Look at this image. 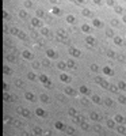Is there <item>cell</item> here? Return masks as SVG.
<instances>
[{
    "instance_id": "52a82bcc",
    "label": "cell",
    "mask_w": 126,
    "mask_h": 136,
    "mask_svg": "<svg viewBox=\"0 0 126 136\" xmlns=\"http://www.w3.org/2000/svg\"><path fill=\"white\" fill-rule=\"evenodd\" d=\"M35 114H37V117H45L46 112H45V109H42L41 106H39V108L35 109Z\"/></svg>"
},
{
    "instance_id": "7402d4cb",
    "label": "cell",
    "mask_w": 126,
    "mask_h": 136,
    "mask_svg": "<svg viewBox=\"0 0 126 136\" xmlns=\"http://www.w3.org/2000/svg\"><path fill=\"white\" fill-rule=\"evenodd\" d=\"M3 99H4V101H7V102H11V97H10L8 94H4Z\"/></svg>"
},
{
    "instance_id": "83f0119b",
    "label": "cell",
    "mask_w": 126,
    "mask_h": 136,
    "mask_svg": "<svg viewBox=\"0 0 126 136\" xmlns=\"http://www.w3.org/2000/svg\"><path fill=\"white\" fill-rule=\"evenodd\" d=\"M4 121H6V122H11V117H10V116H7V119L4 120Z\"/></svg>"
},
{
    "instance_id": "8fae6325",
    "label": "cell",
    "mask_w": 126,
    "mask_h": 136,
    "mask_svg": "<svg viewBox=\"0 0 126 136\" xmlns=\"http://www.w3.org/2000/svg\"><path fill=\"white\" fill-rule=\"evenodd\" d=\"M24 98L27 99V101H31V102L35 101V97H34L33 93H26V94H24Z\"/></svg>"
},
{
    "instance_id": "ffe728a7",
    "label": "cell",
    "mask_w": 126,
    "mask_h": 136,
    "mask_svg": "<svg viewBox=\"0 0 126 136\" xmlns=\"http://www.w3.org/2000/svg\"><path fill=\"white\" fill-rule=\"evenodd\" d=\"M118 101L121 102V103H125V105H126V97H123V95H119Z\"/></svg>"
},
{
    "instance_id": "5bb4252c",
    "label": "cell",
    "mask_w": 126,
    "mask_h": 136,
    "mask_svg": "<svg viewBox=\"0 0 126 136\" xmlns=\"http://www.w3.org/2000/svg\"><path fill=\"white\" fill-rule=\"evenodd\" d=\"M80 125H82V129H83V131H89V129H91V127H89L85 121H82V122H80Z\"/></svg>"
},
{
    "instance_id": "cb8c5ba5",
    "label": "cell",
    "mask_w": 126,
    "mask_h": 136,
    "mask_svg": "<svg viewBox=\"0 0 126 136\" xmlns=\"http://www.w3.org/2000/svg\"><path fill=\"white\" fill-rule=\"evenodd\" d=\"M60 79H62V80H64V82H68V80H69V79L67 78L65 75H61V76H60Z\"/></svg>"
},
{
    "instance_id": "f1b7e54d",
    "label": "cell",
    "mask_w": 126,
    "mask_h": 136,
    "mask_svg": "<svg viewBox=\"0 0 126 136\" xmlns=\"http://www.w3.org/2000/svg\"><path fill=\"white\" fill-rule=\"evenodd\" d=\"M22 136H30V135H29V133H27V132H26V131H24V132H23V133H22Z\"/></svg>"
},
{
    "instance_id": "5b68a950",
    "label": "cell",
    "mask_w": 126,
    "mask_h": 136,
    "mask_svg": "<svg viewBox=\"0 0 126 136\" xmlns=\"http://www.w3.org/2000/svg\"><path fill=\"white\" fill-rule=\"evenodd\" d=\"M114 120H115L117 124H125L126 122V117H123L122 114H115L114 116Z\"/></svg>"
},
{
    "instance_id": "d4e9b609",
    "label": "cell",
    "mask_w": 126,
    "mask_h": 136,
    "mask_svg": "<svg viewBox=\"0 0 126 136\" xmlns=\"http://www.w3.org/2000/svg\"><path fill=\"white\" fill-rule=\"evenodd\" d=\"M103 71H104V74H107V75H111V71H110L109 68H104Z\"/></svg>"
},
{
    "instance_id": "603a6c76",
    "label": "cell",
    "mask_w": 126,
    "mask_h": 136,
    "mask_svg": "<svg viewBox=\"0 0 126 136\" xmlns=\"http://www.w3.org/2000/svg\"><path fill=\"white\" fill-rule=\"evenodd\" d=\"M82 103H83V105L85 106V108L88 106V101H87V99H85V98H83V99H82Z\"/></svg>"
},
{
    "instance_id": "e0dca14e",
    "label": "cell",
    "mask_w": 126,
    "mask_h": 136,
    "mask_svg": "<svg viewBox=\"0 0 126 136\" xmlns=\"http://www.w3.org/2000/svg\"><path fill=\"white\" fill-rule=\"evenodd\" d=\"M91 101L94 102V103H100V98H99V95H92Z\"/></svg>"
},
{
    "instance_id": "ba28073f",
    "label": "cell",
    "mask_w": 126,
    "mask_h": 136,
    "mask_svg": "<svg viewBox=\"0 0 126 136\" xmlns=\"http://www.w3.org/2000/svg\"><path fill=\"white\" fill-rule=\"evenodd\" d=\"M65 94H68V95H71V97H76L77 95V93L73 90V88H71V87H67L65 88Z\"/></svg>"
},
{
    "instance_id": "6da1fadb",
    "label": "cell",
    "mask_w": 126,
    "mask_h": 136,
    "mask_svg": "<svg viewBox=\"0 0 126 136\" xmlns=\"http://www.w3.org/2000/svg\"><path fill=\"white\" fill-rule=\"evenodd\" d=\"M16 113L21 116V117H24V119H29V117L31 116L30 110H29V109H26V108H22V106L16 109Z\"/></svg>"
},
{
    "instance_id": "3957f363",
    "label": "cell",
    "mask_w": 126,
    "mask_h": 136,
    "mask_svg": "<svg viewBox=\"0 0 126 136\" xmlns=\"http://www.w3.org/2000/svg\"><path fill=\"white\" fill-rule=\"evenodd\" d=\"M89 120H91V121H102V117H100L99 113L91 112V113H89Z\"/></svg>"
},
{
    "instance_id": "2e32d148",
    "label": "cell",
    "mask_w": 126,
    "mask_h": 136,
    "mask_svg": "<svg viewBox=\"0 0 126 136\" xmlns=\"http://www.w3.org/2000/svg\"><path fill=\"white\" fill-rule=\"evenodd\" d=\"M41 99H42V102H45V103H49V102H50V98H49L46 94H41Z\"/></svg>"
},
{
    "instance_id": "7c38bea8",
    "label": "cell",
    "mask_w": 126,
    "mask_h": 136,
    "mask_svg": "<svg viewBox=\"0 0 126 136\" xmlns=\"http://www.w3.org/2000/svg\"><path fill=\"white\" fill-rule=\"evenodd\" d=\"M103 103H104V106H109V108H111V106H114V101H112L111 98H104V101H103Z\"/></svg>"
},
{
    "instance_id": "ac0fdd59",
    "label": "cell",
    "mask_w": 126,
    "mask_h": 136,
    "mask_svg": "<svg viewBox=\"0 0 126 136\" xmlns=\"http://www.w3.org/2000/svg\"><path fill=\"white\" fill-rule=\"evenodd\" d=\"M80 93H82L83 95H87L88 94V88L85 87V86H82V87H80Z\"/></svg>"
},
{
    "instance_id": "277c9868",
    "label": "cell",
    "mask_w": 126,
    "mask_h": 136,
    "mask_svg": "<svg viewBox=\"0 0 126 136\" xmlns=\"http://www.w3.org/2000/svg\"><path fill=\"white\" fill-rule=\"evenodd\" d=\"M106 127L110 128V129H115V127H117L115 120H114V119H107V120H106Z\"/></svg>"
},
{
    "instance_id": "9a60e30c",
    "label": "cell",
    "mask_w": 126,
    "mask_h": 136,
    "mask_svg": "<svg viewBox=\"0 0 126 136\" xmlns=\"http://www.w3.org/2000/svg\"><path fill=\"white\" fill-rule=\"evenodd\" d=\"M65 132L68 133V135H72V136H73V135L76 133V129L72 128V127H67V131H65Z\"/></svg>"
},
{
    "instance_id": "44dd1931",
    "label": "cell",
    "mask_w": 126,
    "mask_h": 136,
    "mask_svg": "<svg viewBox=\"0 0 126 136\" xmlns=\"http://www.w3.org/2000/svg\"><path fill=\"white\" fill-rule=\"evenodd\" d=\"M110 91H112V93H118V87H117V86H110Z\"/></svg>"
},
{
    "instance_id": "484cf974",
    "label": "cell",
    "mask_w": 126,
    "mask_h": 136,
    "mask_svg": "<svg viewBox=\"0 0 126 136\" xmlns=\"http://www.w3.org/2000/svg\"><path fill=\"white\" fill-rule=\"evenodd\" d=\"M16 86H18V87H22L23 85H22V82H21V80H16Z\"/></svg>"
},
{
    "instance_id": "8992f818",
    "label": "cell",
    "mask_w": 126,
    "mask_h": 136,
    "mask_svg": "<svg viewBox=\"0 0 126 136\" xmlns=\"http://www.w3.org/2000/svg\"><path fill=\"white\" fill-rule=\"evenodd\" d=\"M115 131L119 133V135H125L126 133V127L123 125V124H118V125L115 127Z\"/></svg>"
},
{
    "instance_id": "9c48e42d",
    "label": "cell",
    "mask_w": 126,
    "mask_h": 136,
    "mask_svg": "<svg viewBox=\"0 0 126 136\" xmlns=\"http://www.w3.org/2000/svg\"><path fill=\"white\" fill-rule=\"evenodd\" d=\"M68 114L71 116V117H73V119H75V117H77V110H76L75 108H69L68 109Z\"/></svg>"
},
{
    "instance_id": "4316f807",
    "label": "cell",
    "mask_w": 126,
    "mask_h": 136,
    "mask_svg": "<svg viewBox=\"0 0 126 136\" xmlns=\"http://www.w3.org/2000/svg\"><path fill=\"white\" fill-rule=\"evenodd\" d=\"M73 20H75V18H73V17H68V22H73Z\"/></svg>"
},
{
    "instance_id": "d6986e66",
    "label": "cell",
    "mask_w": 126,
    "mask_h": 136,
    "mask_svg": "<svg viewBox=\"0 0 126 136\" xmlns=\"http://www.w3.org/2000/svg\"><path fill=\"white\" fill-rule=\"evenodd\" d=\"M118 87L121 88V90H126V83H125V82H119Z\"/></svg>"
},
{
    "instance_id": "7a4b0ae2",
    "label": "cell",
    "mask_w": 126,
    "mask_h": 136,
    "mask_svg": "<svg viewBox=\"0 0 126 136\" xmlns=\"http://www.w3.org/2000/svg\"><path fill=\"white\" fill-rule=\"evenodd\" d=\"M54 128L57 129V131H64V132L67 131V125H65L62 121H56L54 122Z\"/></svg>"
},
{
    "instance_id": "30bf717a",
    "label": "cell",
    "mask_w": 126,
    "mask_h": 136,
    "mask_svg": "<svg viewBox=\"0 0 126 136\" xmlns=\"http://www.w3.org/2000/svg\"><path fill=\"white\" fill-rule=\"evenodd\" d=\"M33 132H34V136H42V128H39V127H34L33 128Z\"/></svg>"
},
{
    "instance_id": "f546056e",
    "label": "cell",
    "mask_w": 126,
    "mask_h": 136,
    "mask_svg": "<svg viewBox=\"0 0 126 136\" xmlns=\"http://www.w3.org/2000/svg\"><path fill=\"white\" fill-rule=\"evenodd\" d=\"M125 136H126V133H125Z\"/></svg>"
},
{
    "instance_id": "4fadbf2b",
    "label": "cell",
    "mask_w": 126,
    "mask_h": 136,
    "mask_svg": "<svg viewBox=\"0 0 126 136\" xmlns=\"http://www.w3.org/2000/svg\"><path fill=\"white\" fill-rule=\"evenodd\" d=\"M94 131H95L96 133H102L103 132V127L100 125V124H96V125H94Z\"/></svg>"
}]
</instances>
